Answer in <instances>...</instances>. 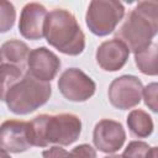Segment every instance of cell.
Masks as SVG:
<instances>
[{
    "mask_svg": "<svg viewBox=\"0 0 158 158\" xmlns=\"http://www.w3.org/2000/svg\"><path fill=\"white\" fill-rule=\"evenodd\" d=\"M104 158H125L123 154H110V156H106Z\"/></svg>",
    "mask_w": 158,
    "mask_h": 158,
    "instance_id": "603a6c76",
    "label": "cell"
},
{
    "mask_svg": "<svg viewBox=\"0 0 158 158\" xmlns=\"http://www.w3.org/2000/svg\"><path fill=\"white\" fill-rule=\"evenodd\" d=\"M43 158H69V152L59 146H53L42 152Z\"/></svg>",
    "mask_w": 158,
    "mask_h": 158,
    "instance_id": "44dd1931",
    "label": "cell"
},
{
    "mask_svg": "<svg viewBox=\"0 0 158 158\" xmlns=\"http://www.w3.org/2000/svg\"><path fill=\"white\" fill-rule=\"evenodd\" d=\"M33 146L48 144L69 146L74 143L81 132V121L74 114L37 115L30 121Z\"/></svg>",
    "mask_w": 158,
    "mask_h": 158,
    "instance_id": "7a4b0ae2",
    "label": "cell"
},
{
    "mask_svg": "<svg viewBox=\"0 0 158 158\" xmlns=\"http://www.w3.org/2000/svg\"><path fill=\"white\" fill-rule=\"evenodd\" d=\"M51 94L52 88L49 83L41 81L26 72L17 83L1 94V100L12 114L27 115L43 106L51 98Z\"/></svg>",
    "mask_w": 158,
    "mask_h": 158,
    "instance_id": "277c9868",
    "label": "cell"
},
{
    "mask_svg": "<svg viewBox=\"0 0 158 158\" xmlns=\"http://www.w3.org/2000/svg\"><path fill=\"white\" fill-rule=\"evenodd\" d=\"M60 69V59L56 53L46 47H38L30 52L27 60V73L33 78L49 83Z\"/></svg>",
    "mask_w": 158,
    "mask_h": 158,
    "instance_id": "30bf717a",
    "label": "cell"
},
{
    "mask_svg": "<svg viewBox=\"0 0 158 158\" xmlns=\"http://www.w3.org/2000/svg\"><path fill=\"white\" fill-rule=\"evenodd\" d=\"M1 158H10V157L7 156V152H4V151H1Z\"/></svg>",
    "mask_w": 158,
    "mask_h": 158,
    "instance_id": "cb8c5ba5",
    "label": "cell"
},
{
    "mask_svg": "<svg viewBox=\"0 0 158 158\" xmlns=\"http://www.w3.org/2000/svg\"><path fill=\"white\" fill-rule=\"evenodd\" d=\"M143 100L149 110L158 114V83H149L144 86Z\"/></svg>",
    "mask_w": 158,
    "mask_h": 158,
    "instance_id": "d6986e66",
    "label": "cell"
},
{
    "mask_svg": "<svg viewBox=\"0 0 158 158\" xmlns=\"http://www.w3.org/2000/svg\"><path fill=\"white\" fill-rule=\"evenodd\" d=\"M158 33V1H139L128 12L121 27L116 31L115 38L127 46L135 54L152 44L153 37Z\"/></svg>",
    "mask_w": 158,
    "mask_h": 158,
    "instance_id": "6da1fadb",
    "label": "cell"
},
{
    "mask_svg": "<svg viewBox=\"0 0 158 158\" xmlns=\"http://www.w3.org/2000/svg\"><path fill=\"white\" fill-rule=\"evenodd\" d=\"M135 63L141 73L158 75V44L152 43L146 49L135 54Z\"/></svg>",
    "mask_w": 158,
    "mask_h": 158,
    "instance_id": "9a60e30c",
    "label": "cell"
},
{
    "mask_svg": "<svg viewBox=\"0 0 158 158\" xmlns=\"http://www.w3.org/2000/svg\"><path fill=\"white\" fill-rule=\"evenodd\" d=\"M1 32H6L9 31L15 22V17H16V11L15 7L11 2L9 1H1Z\"/></svg>",
    "mask_w": 158,
    "mask_h": 158,
    "instance_id": "ac0fdd59",
    "label": "cell"
},
{
    "mask_svg": "<svg viewBox=\"0 0 158 158\" xmlns=\"http://www.w3.org/2000/svg\"><path fill=\"white\" fill-rule=\"evenodd\" d=\"M30 52L28 46L22 41H6L1 46V64H11L26 69Z\"/></svg>",
    "mask_w": 158,
    "mask_h": 158,
    "instance_id": "4fadbf2b",
    "label": "cell"
},
{
    "mask_svg": "<svg viewBox=\"0 0 158 158\" xmlns=\"http://www.w3.org/2000/svg\"><path fill=\"white\" fill-rule=\"evenodd\" d=\"M147 158H158V146L157 147H151Z\"/></svg>",
    "mask_w": 158,
    "mask_h": 158,
    "instance_id": "7402d4cb",
    "label": "cell"
},
{
    "mask_svg": "<svg viewBox=\"0 0 158 158\" xmlns=\"http://www.w3.org/2000/svg\"><path fill=\"white\" fill-rule=\"evenodd\" d=\"M69 158H98V156L96 151L90 144L83 143L74 147L69 152Z\"/></svg>",
    "mask_w": 158,
    "mask_h": 158,
    "instance_id": "ffe728a7",
    "label": "cell"
},
{
    "mask_svg": "<svg viewBox=\"0 0 158 158\" xmlns=\"http://www.w3.org/2000/svg\"><path fill=\"white\" fill-rule=\"evenodd\" d=\"M142 81L135 75H121L114 79L109 86V101L120 110H128L141 102L143 96Z\"/></svg>",
    "mask_w": 158,
    "mask_h": 158,
    "instance_id": "52a82bcc",
    "label": "cell"
},
{
    "mask_svg": "<svg viewBox=\"0 0 158 158\" xmlns=\"http://www.w3.org/2000/svg\"><path fill=\"white\" fill-rule=\"evenodd\" d=\"M127 126L131 133L138 138H146L153 132V120L143 110H132L127 116Z\"/></svg>",
    "mask_w": 158,
    "mask_h": 158,
    "instance_id": "5bb4252c",
    "label": "cell"
},
{
    "mask_svg": "<svg viewBox=\"0 0 158 158\" xmlns=\"http://www.w3.org/2000/svg\"><path fill=\"white\" fill-rule=\"evenodd\" d=\"M47 42L68 56H79L85 48V35L75 16L64 9H54L48 12L44 23Z\"/></svg>",
    "mask_w": 158,
    "mask_h": 158,
    "instance_id": "3957f363",
    "label": "cell"
},
{
    "mask_svg": "<svg viewBox=\"0 0 158 158\" xmlns=\"http://www.w3.org/2000/svg\"><path fill=\"white\" fill-rule=\"evenodd\" d=\"M1 151L7 153H22L32 146V135L30 122L20 120H6L0 128Z\"/></svg>",
    "mask_w": 158,
    "mask_h": 158,
    "instance_id": "ba28073f",
    "label": "cell"
},
{
    "mask_svg": "<svg viewBox=\"0 0 158 158\" xmlns=\"http://www.w3.org/2000/svg\"><path fill=\"white\" fill-rule=\"evenodd\" d=\"M130 56V49L117 38L102 42L96 49V63L102 70L117 72L122 69Z\"/></svg>",
    "mask_w": 158,
    "mask_h": 158,
    "instance_id": "7c38bea8",
    "label": "cell"
},
{
    "mask_svg": "<svg viewBox=\"0 0 158 158\" xmlns=\"http://www.w3.org/2000/svg\"><path fill=\"white\" fill-rule=\"evenodd\" d=\"M123 16L122 2L117 0H93L88 6L85 22L91 33L104 37L114 32Z\"/></svg>",
    "mask_w": 158,
    "mask_h": 158,
    "instance_id": "5b68a950",
    "label": "cell"
},
{
    "mask_svg": "<svg viewBox=\"0 0 158 158\" xmlns=\"http://www.w3.org/2000/svg\"><path fill=\"white\" fill-rule=\"evenodd\" d=\"M126 141V132L122 125L115 120H100L93 131L94 146L104 153H115L122 148Z\"/></svg>",
    "mask_w": 158,
    "mask_h": 158,
    "instance_id": "9c48e42d",
    "label": "cell"
},
{
    "mask_svg": "<svg viewBox=\"0 0 158 158\" xmlns=\"http://www.w3.org/2000/svg\"><path fill=\"white\" fill-rule=\"evenodd\" d=\"M58 89L60 94L74 102L89 100L96 90L95 81L79 68L65 69L58 79Z\"/></svg>",
    "mask_w": 158,
    "mask_h": 158,
    "instance_id": "8992f818",
    "label": "cell"
},
{
    "mask_svg": "<svg viewBox=\"0 0 158 158\" xmlns=\"http://www.w3.org/2000/svg\"><path fill=\"white\" fill-rule=\"evenodd\" d=\"M1 72H2V93H5L10 86L17 83L26 74L25 69L11 64H1Z\"/></svg>",
    "mask_w": 158,
    "mask_h": 158,
    "instance_id": "2e32d148",
    "label": "cell"
},
{
    "mask_svg": "<svg viewBox=\"0 0 158 158\" xmlns=\"http://www.w3.org/2000/svg\"><path fill=\"white\" fill-rule=\"evenodd\" d=\"M47 16V9L42 4H26L21 10L19 21V31L21 36L32 41H37L44 37V23Z\"/></svg>",
    "mask_w": 158,
    "mask_h": 158,
    "instance_id": "8fae6325",
    "label": "cell"
},
{
    "mask_svg": "<svg viewBox=\"0 0 158 158\" xmlns=\"http://www.w3.org/2000/svg\"><path fill=\"white\" fill-rule=\"evenodd\" d=\"M151 147L142 141H131L123 151L125 158H147Z\"/></svg>",
    "mask_w": 158,
    "mask_h": 158,
    "instance_id": "e0dca14e",
    "label": "cell"
}]
</instances>
